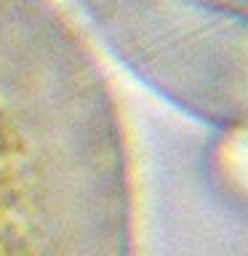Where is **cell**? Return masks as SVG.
Here are the masks:
<instances>
[{"instance_id":"obj_2","label":"cell","mask_w":248,"mask_h":256,"mask_svg":"<svg viewBox=\"0 0 248 256\" xmlns=\"http://www.w3.org/2000/svg\"><path fill=\"white\" fill-rule=\"evenodd\" d=\"M94 32L176 110L248 134V0H75Z\"/></svg>"},{"instance_id":"obj_1","label":"cell","mask_w":248,"mask_h":256,"mask_svg":"<svg viewBox=\"0 0 248 256\" xmlns=\"http://www.w3.org/2000/svg\"><path fill=\"white\" fill-rule=\"evenodd\" d=\"M126 134L48 0H0V256H115Z\"/></svg>"}]
</instances>
